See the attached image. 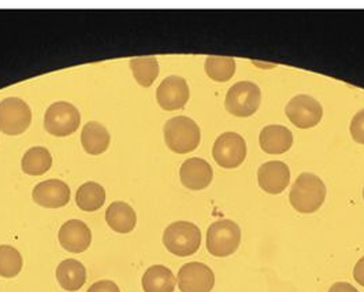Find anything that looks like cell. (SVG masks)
Returning a JSON list of instances; mask_svg holds the SVG:
<instances>
[{"label": "cell", "instance_id": "1", "mask_svg": "<svg viewBox=\"0 0 364 292\" xmlns=\"http://www.w3.org/2000/svg\"><path fill=\"white\" fill-rule=\"evenodd\" d=\"M326 199L325 183L314 173H301L291 185L289 201L294 210L311 214L321 209Z\"/></svg>", "mask_w": 364, "mask_h": 292}, {"label": "cell", "instance_id": "2", "mask_svg": "<svg viewBox=\"0 0 364 292\" xmlns=\"http://www.w3.org/2000/svg\"><path fill=\"white\" fill-rule=\"evenodd\" d=\"M164 132L166 145L177 154L191 152L200 145V128L189 117L178 115L170 118L164 124Z\"/></svg>", "mask_w": 364, "mask_h": 292}, {"label": "cell", "instance_id": "3", "mask_svg": "<svg viewBox=\"0 0 364 292\" xmlns=\"http://www.w3.org/2000/svg\"><path fill=\"white\" fill-rule=\"evenodd\" d=\"M164 244L174 256H193L200 249V228L189 221H176L164 229Z\"/></svg>", "mask_w": 364, "mask_h": 292}, {"label": "cell", "instance_id": "4", "mask_svg": "<svg viewBox=\"0 0 364 292\" xmlns=\"http://www.w3.org/2000/svg\"><path fill=\"white\" fill-rule=\"evenodd\" d=\"M241 241V229L232 219H218L207 231V250L211 256L235 254Z\"/></svg>", "mask_w": 364, "mask_h": 292}, {"label": "cell", "instance_id": "5", "mask_svg": "<svg viewBox=\"0 0 364 292\" xmlns=\"http://www.w3.org/2000/svg\"><path fill=\"white\" fill-rule=\"evenodd\" d=\"M262 99V92L252 81H238L229 88L225 99L226 110L236 117L254 115Z\"/></svg>", "mask_w": 364, "mask_h": 292}, {"label": "cell", "instance_id": "6", "mask_svg": "<svg viewBox=\"0 0 364 292\" xmlns=\"http://www.w3.org/2000/svg\"><path fill=\"white\" fill-rule=\"evenodd\" d=\"M81 124L78 109L69 102H55L44 115V128L58 137L70 136Z\"/></svg>", "mask_w": 364, "mask_h": 292}, {"label": "cell", "instance_id": "7", "mask_svg": "<svg viewBox=\"0 0 364 292\" xmlns=\"http://www.w3.org/2000/svg\"><path fill=\"white\" fill-rule=\"evenodd\" d=\"M32 110L19 98H6L0 102V130L10 136H17L29 128Z\"/></svg>", "mask_w": 364, "mask_h": 292}, {"label": "cell", "instance_id": "8", "mask_svg": "<svg viewBox=\"0 0 364 292\" xmlns=\"http://www.w3.org/2000/svg\"><path fill=\"white\" fill-rule=\"evenodd\" d=\"M213 157L225 169L238 167L247 158V143L236 132H225L214 143Z\"/></svg>", "mask_w": 364, "mask_h": 292}, {"label": "cell", "instance_id": "9", "mask_svg": "<svg viewBox=\"0 0 364 292\" xmlns=\"http://www.w3.org/2000/svg\"><path fill=\"white\" fill-rule=\"evenodd\" d=\"M285 113L291 124L297 128L307 129L318 125L323 117L322 105L310 95L301 93L288 103Z\"/></svg>", "mask_w": 364, "mask_h": 292}, {"label": "cell", "instance_id": "10", "mask_svg": "<svg viewBox=\"0 0 364 292\" xmlns=\"http://www.w3.org/2000/svg\"><path fill=\"white\" fill-rule=\"evenodd\" d=\"M181 292H211L215 286V274L201 262L185 264L177 277Z\"/></svg>", "mask_w": 364, "mask_h": 292}, {"label": "cell", "instance_id": "11", "mask_svg": "<svg viewBox=\"0 0 364 292\" xmlns=\"http://www.w3.org/2000/svg\"><path fill=\"white\" fill-rule=\"evenodd\" d=\"M189 87L183 77L168 75L156 90V100L166 111L182 109L189 100Z\"/></svg>", "mask_w": 364, "mask_h": 292}, {"label": "cell", "instance_id": "12", "mask_svg": "<svg viewBox=\"0 0 364 292\" xmlns=\"http://www.w3.org/2000/svg\"><path fill=\"white\" fill-rule=\"evenodd\" d=\"M60 246L73 254H81L90 249L92 232L90 226L80 219H69L59 229Z\"/></svg>", "mask_w": 364, "mask_h": 292}, {"label": "cell", "instance_id": "13", "mask_svg": "<svg viewBox=\"0 0 364 292\" xmlns=\"http://www.w3.org/2000/svg\"><path fill=\"white\" fill-rule=\"evenodd\" d=\"M257 182L264 192L278 195L289 185L291 169L282 161H269L259 167Z\"/></svg>", "mask_w": 364, "mask_h": 292}, {"label": "cell", "instance_id": "14", "mask_svg": "<svg viewBox=\"0 0 364 292\" xmlns=\"http://www.w3.org/2000/svg\"><path fill=\"white\" fill-rule=\"evenodd\" d=\"M33 201L38 206L47 209L63 207L70 201V188L65 182L58 179L46 180L35 187Z\"/></svg>", "mask_w": 364, "mask_h": 292}, {"label": "cell", "instance_id": "15", "mask_svg": "<svg viewBox=\"0 0 364 292\" xmlns=\"http://www.w3.org/2000/svg\"><path fill=\"white\" fill-rule=\"evenodd\" d=\"M214 177L211 165L203 158H189L182 164L180 179L183 187L192 191L207 188Z\"/></svg>", "mask_w": 364, "mask_h": 292}, {"label": "cell", "instance_id": "16", "mask_svg": "<svg viewBox=\"0 0 364 292\" xmlns=\"http://www.w3.org/2000/svg\"><path fill=\"white\" fill-rule=\"evenodd\" d=\"M259 143L266 154L278 155L287 152L293 145V135L284 125H267L259 135Z\"/></svg>", "mask_w": 364, "mask_h": 292}, {"label": "cell", "instance_id": "17", "mask_svg": "<svg viewBox=\"0 0 364 292\" xmlns=\"http://www.w3.org/2000/svg\"><path fill=\"white\" fill-rule=\"evenodd\" d=\"M56 280L65 291H78L87 281V269L77 259H65L56 268Z\"/></svg>", "mask_w": 364, "mask_h": 292}, {"label": "cell", "instance_id": "18", "mask_svg": "<svg viewBox=\"0 0 364 292\" xmlns=\"http://www.w3.org/2000/svg\"><path fill=\"white\" fill-rule=\"evenodd\" d=\"M106 221L109 228L118 234H130L137 224L133 207L125 202H112L106 210Z\"/></svg>", "mask_w": 364, "mask_h": 292}, {"label": "cell", "instance_id": "19", "mask_svg": "<svg viewBox=\"0 0 364 292\" xmlns=\"http://www.w3.org/2000/svg\"><path fill=\"white\" fill-rule=\"evenodd\" d=\"M141 284L144 292H174L177 278L168 268L154 265L146 269Z\"/></svg>", "mask_w": 364, "mask_h": 292}, {"label": "cell", "instance_id": "20", "mask_svg": "<svg viewBox=\"0 0 364 292\" xmlns=\"http://www.w3.org/2000/svg\"><path fill=\"white\" fill-rule=\"evenodd\" d=\"M109 133L105 125L100 122L91 121L88 122L81 132V143L87 154L100 155L109 146Z\"/></svg>", "mask_w": 364, "mask_h": 292}, {"label": "cell", "instance_id": "21", "mask_svg": "<svg viewBox=\"0 0 364 292\" xmlns=\"http://www.w3.org/2000/svg\"><path fill=\"white\" fill-rule=\"evenodd\" d=\"M22 170L29 176H41L53 166V155L46 147H32L22 158Z\"/></svg>", "mask_w": 364, "mask_h": 292}, {"label": "cell", "instance_id": "22", "mask_svg": "<svg viewBox=\"0 0 364 292\" xmlns=\"http://www.w3.org/2000/svg\"><path fill=\"white\" fill-rule=\"evenodd\" d=\"M105 202L106 189L95 182L82 184L75 194V203L84 212H96L105 204Z\"/></svg>", "mask_w": 364, "mask_h": 292}, {"label": "cell", "instance_id": "23", "mask_svg": "<svg viewBox=\"0 0 364 292\" xmlns=\"http://www.w3.org/2000/svg\"><path fill=\"white\" fill-rule=\"evenodd\" d=\"M130 69L136 81L141 87H149L154 84L159 74V63L155 56H137L130 61Z\"/></svg>", "mask_w": 364, "mask_h": 292}, {"label": "cell", "instance_id": "24", "mask_svg": "<svg viewBox=\"0 0 364 292\" xmlns=\"http://www.w3.org/2000/svg\"><path fill=\"white\" fill-rule=\"evenodd\" d=\"M205 73L214 81H229L236 73V61L229 56H208L204 65Z\"/></svg>", "mask_w": 364, "mask_h": 292}, {"label": "cell", "instance_id": "25", "mask_svg": "<svg viewBox=\"0 0 364 292\" xmlns=\"http://www.w3.org/2000/svg\"><path fill=\"white\" fill-rule=\"evenodd\" d=\"M22 256L13 246H0V276L4 278L17 277L22 271Z\"/></svg>", "mask_w": 364, "mask_h": 292}, {"label": "cell", "instance_id": "26", "mask_svg": "<svg viewBox=\"0 0 364 292\" xmlns=\"http://www.w3.org/2000/svg\"><path fill=\"white\" fill-rule=\"evenodd\" d=\"M350 136L356 143L364 145V109L358 111L350 121Z\"/></svg>", "mask_w": 364, "mask_h": 292}, {"label": "cell", "instance_id": "27", "mask_svg": "<svg viewBox=\"0 0 364 292\" xmlns=\"http://www.w3.org/2000/svg\"><path fill=\"white\" fill-rule=\"evenodd\" d=\"M87 292H121L119 287L111 281V280H100L96 281L95 284H92L90 290Z\"/></svg>", "mask_w": 364, "mask_h": 292}, {"label": "cell", "instance_id": "28", "mask_svg": "<svg viewBox=\"0 0 364 292\" xmlns=\"http://www.w3.org/2000/svg\"><path fill=\"white\" fill-rule=\"evenodd\" d=\"M353 277H355V280H356L362 287H364V256L363 258H360V259L358 261V264L355 265Z\"/></svg>", "mask_w": 364, "mask_h": 292}, {"label": "cell", "instance_id": "29", "mask_svg": "<svg viewBox=\"0 0 364 292\" xmlns=\"http://www.w3.org/2000/svg\"><path fill=\"white\" fill-rule=\"evenodd\" d=\"M328 292H359L353 286H350L349 283L346 281H338V283H334Z\"/></svg>", "mask_w": 364, "mask_h": 292}, {"label": "cell", "instance_id": "30", "mask_svg": "<svg viewBox=\"0 0 364 292\" xmlns=\"http://www.w3.org/2000/svg\"><path fill=\"white\" fill-rule=\"evenodd\" d=\"M363 198H364V188H363Z\"/></svg>", "mask_w": 364, "mask_h": 292}]
</instances>
